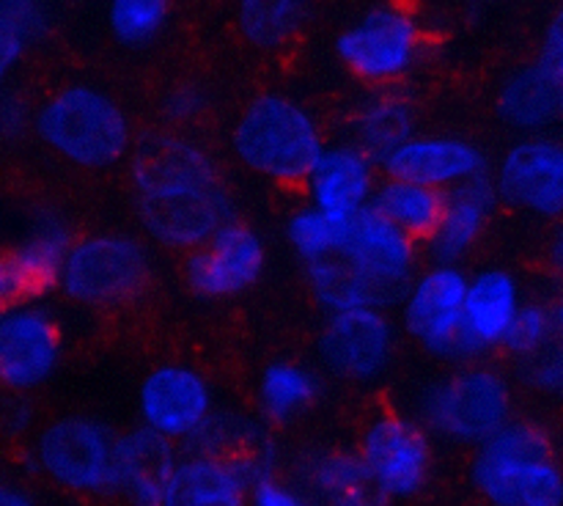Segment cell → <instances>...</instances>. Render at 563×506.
<instances>
[{"label": "cell", "mask_w": 563, "mask_h": 506, "mask_svg": "<svg viewBox=\"0 0 563 506\" xmlns=\"http://www.w3.org/2000/svg\"><path fill=\"white\" fill-rule=\"evenodd\" d=\"M176 457V446L146 427L115 435L113 495L126 506H159Z\"/></svg>", "instance_id": "cell-21"}, {"label": "cell", "mask_w": 563, "mask_h": 506, "mask_svg": "<svg viewBox=\"0 0 563 506\" xmlns=\"http://www.w3.org/2000/svg\"><path fill=\"white\" fill-rule=\"evenodd\" d=\"M324 146L317 113L286 91L256 94L231 127L234 157L275 185H302Z\"/></svg>", "instance_id": "cell-2"}, {"label": "cell", "mask_w": 563, "mask_h": 506, "mask_svg": "<svg viewBox=\"0 0 563 506\" xmlns=\"http://www.w3.org/2000/svg\"><path fill=\"white\" fill-rule=\"evenodd\" d=\"M537 61L550 72V75L559 77L563 82V6L550 16L548 25H544Z\"/></svg>", "instance_id": "cell-40"}, {"label": "cell", "mask_w": 563, "mask_h": 506, "mask_svg": "<svg viewBox=\"0 0 563 506\" xmlns=\"http://www.w3.org/2000/svg\"><path fill=\"white\" fill-rule=\"evenodd\" d=\"M64 358V333L38 300L0 311V394L31 396L53 380Z\"/></svg>", "instance_id": "cell-10"}, {"label": "cell", "mask_w": 563, "mask_h": 506, "mask_svg": "<svg viewBox=\"0 0 563 506\" xmlns=\"http://www.w3.org/2000/svg\"><path fill=\"white\" fill-rule=\"evenodd\" d=\"M322 396V377L311 366L291 358L269 361L258 372L256 405L262 421L269 427H286L306 416Z\"/></svg>", "instance_id": "cell-27"}, {"label": "cell", "mask_w": 563, "mask_h": 506, "mask_svg": "<svg viewBox=\"0 0 563 506\" xmlns=\"http://www.w3.org/2000/svg\"><path fill=\"white\" fill-rule=\"evenodd\" d=\"M341 256L388 300L416 278L418 242L368 207L350 220Z\"/></svg>", "instance_id": "cell-17"}, {"label": "cell", "mask_w": 563, "mask_h": 506, "mask_svg": "<svg viewBox=\"0 0 563 506\" xmlns=\"http://www.w3.org/2000/svg\"><path fill=\"white\" fill-rule=\"evenodd\" d=\"M27 130H33V108L22 94L11 88H0V141H20Z\"/></svg>", "instance_id": "cell-39"}, {"label": "cell", "mask_w": 563, "mask_h": 506, "mask_svg": "<svg viewBox=\"0 0 563 506\" xmlns=\"http://www.w3.org/2000/svg\"><path fill=\"white\" fill-rule=\"evenodd\" d=\"M209 108L207 88L198 80H176L159 97V116L170 127H187L201 119Z\"/></svg>", "instance_id": "cell-37"}, {"label": "cell", "mask_w": 563, "mask_h": 506, "mask_svg": "<svg viewBox=\"0 0 563 506\" xmlns=\"http://www.w3.org/2000/svg\"><path fill=\"white\" fill-rule=\"evenodd\" d=\"M311 0H236V31L251 47L273 53L286 47L306 25Z\"/></svg>", "instance_id": "cell-29"}, {"label": "cell", "mask_w": 563, "mask_h": 506, "mask_svg": "<svg viewBox=\"0 0 563 506\" xmlns=\"http://www.w3.org/2000/svg\"><path fill=\"white\" fill-rule=\"evenodd\" d=\"M137 223L157 245L190 253L234 218L218 160L179 130L143 132L130 148Z\"/></svg>", "instance_id": "cell-1"}, {"label": "cell", "mask_w": 563, "mask_h": 506, "mask_svg": "<svg viewBox=\"0 0 563 506\" xmlns=\"http://www.w3.org/2000/svg\"><path fill=\"white\" fill-rule=\"evenodd\" d=\"M553 319H555V330H559V336L563 339V295L553 302Z\"/></svg>", "instance_id": "cell-45"}, {"label": "cell", "mask_w": 563, "mask_h": 506, "mask_svg": "<svg viewBox=\"0 0 563 506\" xmlns=\"http://www.w3.org/2000/svg\"><path fill=\"white\" fill-rule=\"evenodd\" d=\"M522 306L520 280L506 267H484L467 275L465 308L460 328V361L473 363L495 350H504V339Z\"/></svg>", "instance_id": "cell-18"}, {"label": "cell", "mask_w": 563, "mask_h": 506, "mask_svg": "<svg viewBox=\"0 0 563 506\" xmlns=\"http://www.w3.org/2000/svg\"><path fill=\"white\" fill-rule=\"evenodd\" d=\"M522 380L528 388L548 399H563V339L550 341L544 350L522 361Z\"/></svg>", "instance_id": "cell-36"}, {"label": "cell", "mask_w": 563, "mask_h": 506, "mask_svg": "<svg viewBox=\"0 0 563 506\" xmlns=\"http://www.w3.org/2000/svg\"><path fill=\"white\" fill-rule=\"evenodd\" d=\"M33 471L75 495H113L115 435L99 418L58 416L33 432Z\"/></svg>", "instance_id": "cell-8"}, {"label": "cell", "mask_w": 563, "mask_h": 506, "mask_svg": "<svg viewBox=\"0 0 563 506\" xmlns=\"http://www.w3.org/2000/svg\"><path fill=\"white\" fill-rule=\"evenodd\" d=\"M0 429L11 438H20L33 429V407L27 396L5 394L0 399Z\"/></svg>", "instance_id": "cell-41"}, {"label": "cell", "mask_w": 563, "mask_h": 506, "mask_svg": "<svg viewBox=\"0 0 563 506\" xmlns=\"http://www.w3.org/2000/svg\"><path fill=\"white\" fill-rule=\"evenodd\" d=\"M515 418L511 383L487 363H462L423 391L418 421L432 438L482 446Z\"/></svg>", "instance_id": "cell-6"}, {"label": "cell", "mask_w": 563, "mask_h": 506, "mask_svg": "<svg viewBox=\"0 0 563 506\" xmlns=\"http://www.w3.org/2000/svg\"><path fill=\"white\" fill-rule=\"evenodd\" d=\"M548 267L553 270L555 278L563 280V223L550 234L548 240Z\"/></svg>", "instance_id": "cell-44"}, {"label": "cell", "mask_w": 563, "mask_h": 506, "mask_svg": "<svg viewBox=\"0 0 563 506\" xmlns=\"http://www.w3.org/2000/svg\"><path fill=\"white\" fill-rule=\"evenodd\" d=\"M385 176L421 182L438 190H454L465 182L489 174L487 154L460 135H416L379 163Z\"/></svg>", "instance_id": "cell-19"}, {"label": "cell", "mask_w": 563, "mask_h": 506, "mask_svg": "<svg viewBox=\"0 0 563 506\" xmlns=\"http://www.w3.org/2000/svg\"><path fill=\"white\" fill-rule=\"evenodd\" d=\"M306 284L324 314H341L385 302L379 292L341 253L306 264Z\"/></svg>", "instance_id": "cell-30"}, {"label": "cell", "mask_w": 563, "mask_h": 506, "mask_svg": "<svg viewBox=\"0 0 563 506\" xmlns=\"http://www.w3.org/2000/svg\"><path fill=\"white\" fill-rule=\"evenodd\" d=\"M251 506H322L308 495L295 479H284L280 471L256 479L251 487Z\"/></svg>", "instance_id": "cell-38"}, {"label": "cell", "mask_w": 563, "mask_h": 506, "mask_svg": "<svg viewBox=\"0 0 563 506\" xmlns=\"http://www.w3.org/2000/svg\"><path fill=\"white\" fill-rule=\"evenodd\" d=\"M471 484L489 506H563V468L548 427L511 418L476 446Z\"/></svg>", "instance_id": "cell-4"}, {"label": "cell", "mask_w": 563, "mask_h": 506, "mask_svg": "<svg viewBox=\"0 0 563 506\" xmlns=\"http://www.w3.org/2000/svg\"><path fill=\"white\" fill-rule=\"evenodd\" d=\"M0 506H36V501L22 484L0 479Z\"/></svg>", "instance_id": "cell-43"}, {"label": "cell", "mask_w": 563, "mask_h": 506, "mask_svg": "<svg viewBox=\"0 0 563 506\" xmlns=\"http://www.w3.org/2000/svg\"><path fill=\"white\" fill-rule=\"evenodd\" d=\"M75 242L69 223L58 212H42L31 231L11 248V262L20 275L25 300H38L58 289L64 258Z\"/></svg>", "instance_id": "cell-26"}, {"label": "cell", "mask_w": 563, "mask_h": 506, "mask_svg": "<svg viewBox=\"0 0 563 506\" xmlns=\"http://www.w3.org/2000/svg\"><path fill=\"white\" fill-rule=\"evenodd\" d=\"M396 328L383 306L328 314L317 336L319 363L346 383H372L390 366Z\"/></svg>", "instance_id": "cell-15"}, {"label": "cell", "mask_w": 563, "mask_h": 506, "mask_svg": "<svg viewBox=\"0 0 563 506\" xmlns=\"http://www.w3.org/2000/svg\"><path fill=\"white\" fill-rule=\"evenodd\" d=\"M498 198L539 220L563 218V141L526 135L511 143L493 170Z\"/></svg>", "instance_id": "cell-16"}, {"label": "cell", "mask_w": 563, "mask_h": 506, "mask_svg": "<svg viewBox=\"0 0 563 506\" xmlns=\"http://www.w3.org/2000/svg\"><path fill=\"white\" fill-rule=\"evenodd\" d=\"M443 207L445 190L421 185V182L396 179V176L379 179L372 201V209H377L385 220H390L396 229H401L416 242L432 240L443 218Z\"/></svg>", "instance_id": "cell-28"}, {"label": "cell", "mask_w": 563, "mask_h": 506, "mask_svg": "<svg viewBox=\"0 0 563 506\" xmlns=\"http://www.w3.org/2000/svg\"><path fill=\"white\" fill-rule=\"evenodd\" d=\"M561 119H563V86H561Z\"/></svg>", "instance_id": "cell-46"}, {"label": "cell", "mask_w": 563, "mask_h": 506, "mask_svg": "<svg viewBox=\"0 0 563 506\" xmlns=\"http://www.w3.org/2000/svg\"><path fill=\"white\" fill-rule=\"evenodd\" d=\"M379 174L383 168L372 154L363 152L357 143L339 141L324 146L302 185L308 190V204L335 218L352 220L372 207Z\"/></svg>", "instance_id": "cell-20"}, {"label": "cell", "mask_w": 563, "mask_h": 506, "mask_svg": "<svg viewBox=\"0 0 563 506\" xmlns=\"http://www.w3.org/2000/svg\"><path fill=\"white\" fill-rule=\"evenodd\" d=\"M355 451L390 504L416 498L432 476V435L418 418L405 413H374L361 429Z\"/></svg>", "instance_id": "cell-9"}, {"label": "cell", "mask_w": 563, "mask_h": 506, "mask_svg": "<svg viewBox=\"0 0 563 506\" xmlns=\"http://www.w3.org/2000/svg\"><path fill=\"white\" fill-rule=\"evenodd\" d=\"M47 0H0V88L49 33Z\"/></svg>", "instance_id": "cell-31"}, {"label": "cell", "mask_w": 563, "mask_h": 506, "mask_svg": "<svg viewBox=\"0 0 563 506\" xmlns=\"http://www.w3.org/2000/svg\"><path fill=\"white\" fill-rule=\"evenodd\" d=\"M152 258L137 237L93 231L75 237L60 270L58 292L82 308H121L141 300L152 286Z\"/></svg>", "instance_id": "cell-7"}, {"label": "cell", "mask_w": 563, "mask_h": 506, "mask_svg": "<svg viewBox=\"0 0 563 506\" xmlns=\"http://www.w3.org/2000/svg\"><path fill=\"white\" fill-rule=\"evenodd\" d=\"M267 427L269 424L245 416V413L214 410L212 418L201 427V432L185 449L220 457H251L275 446Z\"/></svg>", "instance_id": "cell-32"}, {"label": "cell", "mask_w": 563, "mask_h": 506, "mask_svg": "<svg viewBox=\"0 0 563 506\" xmlns=\"http://www.w3.org/2000/svg\"><path fill=\"white\" fill-rule=\"evenodd\" d=\"M295 482L322 506H390L357 451H306L297 460Z\"/></svg>", "instance_id": "cell-22"}, {"label": "cell", "mask_w": 563, "mask_h": 506, "mask_svg": "<svg viewBox=\"0 0 563 506\" xmlns=\"http://www.w3.org/2000/svg\"><path fill=\"white\" fill-rule=\"evenodd\" d=\"M418 132V108L405 88H366L350 113V141L377 163Z\"/></svg>", "instance_id": "cell-24"}, {"label": "cell", "mask_w": 563, "mask_h": 506, "mask_svg": "<svg viewBox=\"0 0 563 506\" xmlns=\"http://www.w3.org/2000/svg\"><path fill=\"white\" fill-rule=\"evenodd\" d=\"M214 388L201 369L181 361H165L148 369L137 385L141 427L174 446H187L212 418Z\"/></svg>", "instance_id": "cell-11"}, {"label": "cell", "mask_w": 563, "mask_h": 506, "mask_svg": "<svg viewBox=\"0 0 563 506\" xmlns=\"http://www.w3.org/2000/svg\"><path fill=\"white\" fill-rule=\"evenodd\" d=\"M561 86L539 61L517 66L495 91V113L509 130L539 135L561 116Z\"/></svg>", "instance_id": "cell-25"}, {"label": "cell", "mask_w": 563, "mask_h": 506, "mask_svg": "<svg viewBox=\"0 0 563 506\" xmlns=\"http://www.w3.org/2000/svg\"><path fill=\"white\" fill-rule=\"evenodd\" d=\"M498 204L500 198L495 190L493 170L445 193L443 218H440L432 240L427 242L434 262L460 264L487 234Z\"/></svg>", "instance_id": "cell-23"}, {"label": "cell", "mask_w": 563, "mask_h": 506, "mask_svg": "<svg viewBox=\"0 0 563 506\" xmlns=\"http://www.w3.org/2000/svg\"><path fill=\"white\" fill-rule=\"evenodd\" d=\"M267 270V242L253 226L231 218L203 245L192 248L181 264L185 286L201 300H231Z\"/></svg>", "instance_id": "cell-13"}, {"label": "cell", "mask_w": 563, "mask_h": 506, "mask_svg": "<svg viewBox=\"0 0 563 506\" xmlns=\"http://www.w3.org/2000/svg\"><path fill=\"white\" fill-rule=\"evenodd\" d=\"M346 229H350V220L306 204L286 220V240L291 251L302 258V264H311L339 256L344 251Z\"/></svg>", "instance_id": "cell-34"}, {"label": "cell", "mask_w": 563, "mask_h": 506, "mask_svg": "<svg viewBox=\"0 0 563 506\" xmlns=\"http://www.w3.org/2000/svg\"><path fill=\"white\" fill-rule=\"evenodd\" d=\"M553 339H559L553 306H544V302H522L515 322H511L509 333H506L504 339V350L509 352V355L526 361V358L544 350Z\"/></svg>", "instance_id": "cell-35"}, {"label": "cell", "mask_w": 563, "mask_h": 506, "mask_svg": "<svg viewBox=\"0 0 563 506\" xmlns=\"http://www.w3.org/2000/svg\"><path fill=\"white\" fill-rule=\"evenodd\" d=\"M465 295V270L454 262H434L401 292V324L423 350L456 363Z\"/></svg>", "instance_id": "cell-14"}, {"label": "cell", "mask_w": 563, "mask_h": 506, "mask_svg": "<svg viewBox=\"0 0 563 506\" xmlns=\"http://www.w3.org/2000/svg\"><path fill=\"white\" fill-rule=\"evenodd\" d=\"M20 300H25V292H22L20 275L11 262V251H0V311Z\"/></svg>", "instance_id": "cell-42"}, {"label": "cell", "mask_w": 563, "mask_h": 506, "mask_svg": "<svg viewBox=\"0 0 563 506\" xmlns=\"http://www.w3.org/2000/svg\"><path fill=\"white\" fill-rule=\"evenodd\" d=\"M174 14V0H104V25L126 50L157 42Z\"/></svg>", "instance_id": "cell-33"}, {"label": "cell", "mask_w": 563, "mask_h": 506, "mask_svg": "<svg viewBox=\"0 0 563 506\" xmlns=\"http://www.w3.org/2000/svg\"><path fill=\"white\" fill-rule=\"evenodd\" d=\"M333 53L366 88H399L427 55V31L401 0H372L335 33Z\"/></svg>", "instance_id": "cell-5"}, {"label": "cell", "mask_w": 563, "mask_h": 506, "mask_svg": "<svg viewBox=\"0 0 563 506\" xmlns=\"http://www.w3.org/2000/svg\"><path fill=\"white\" fill-rule=\"evenodd\" d=\"M33 132L64 163L102 170L130 154L132 124L119 99L93 82H66L33 108Z\"/></svg>", "instance_id": "cell-3"}, {"label": "cell", "mask_w": 563, "mask_h": 506, "mask_svg": "<svg viewBox=\"0 0 563 506\" xmlns=\"http://www.w3.org/2000/svg\"><path fill=\"white\" fill-rule=\"evenodd\" d=\"M275 471H280L275 446L251 457L185 449L176 457L159 506H251L253 482Z\"/></svg>", "instance_id": "cell-12"}]
</instances>
